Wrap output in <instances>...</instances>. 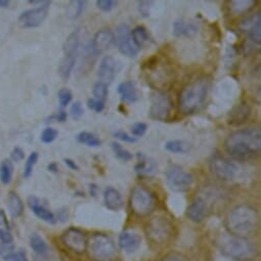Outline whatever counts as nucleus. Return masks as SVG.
<instances>
[{
    "label": "nucleus",
    "instance_id": "a878e982",
    "mask_svg": "<svg viewBox=\"0 0 261 261\" xmlns=\"http://www.w3.org/2000/svg\"><path fill=\"white\" fill-rule=\"evenodd\" d=\"M80 46V31L79 29L72 32L66 39L63 49L65 57H77Z\"/></svg>",
    "mask_w": 261,
    "mask_h": 261
},
{
    "label": "nucleus",
    "instance_id": "423d86ee",
    "mask_svg": "<svg viewBox=\"0 0 261 261\" xmlns=\"http://www.w3.org/2000/svg\"><path fill=\"white\" fill-rule=\"evenodd\" d=\"M129 205L133 213L140 217L151 214L157 205L155 195L146 187L138 185L130 193Z\"/></svg>",
    "mask_w": 261,
    "mask_h": 261
},
{
    "label": "nucleus",
    "instance_id": "603ef678",
    "mask_svg": "<svg viewBox=\"0 0 261 261\" xmlns=\"http://www.w3.org/2000/svg\"><path fill=\"white\" fill-rule=\"evenodd\" d=\"M47 169H48V171H50V172H54V173H57V172H59V166H58V164H57L56 162H53V163L48 164V166H47Z\"/></svg>",
    "mask_w": 261,
    "mask_h": 261
},
{
    "label": "nucleus",
    "instance_id": "5701e85b",
    "mask_svg": "<svg viewBox=\"0 0 261 261\" xmlns=\"http://www.w3.org/2000/svg\"><path fill=\"white\" fill-rule=\"evenodd\" d=\"M138 163L135 166L136 172L140 176H149L153 175L157 171V165L155 161L148 158L143 153H138Z\"/></svg>",
    "mask_w": 261,
    "mask_h": 261
},
{
    "label": "nucleus",
    "instance_id": "bb28decb",
    "mask_svg": "<svg viewBox=\"0 0 261 261\" xmlns=\"http://www.w3.org/2000/svg\"><path fill=\"white\" fill-rule=\"evenodd\" d=\"M8 208L12 217L17 218L20 217L24 212V203L21 197L15 193L10 192L8 196Z\"/></svg>",
    "mask_w": 261,
    "mask_h": 261
},
{
    "label": "nucleus",
    "instance_id": "393cba45",
    "mask_svg": "<svg viewBox=\"0 0 261 261\" xmlns=\"http://www.w3.org/2000/svg\"><path fill=\"white\" fill-rule=\"evenodd\" d=\"M256 6L254 0H231L228 3L229 12L234 16H241L252 11Z\"/></svg>",
    "mask_w": 261,
    "mask_h": 261
},
{
    "label": "nucleus",
    "instance_id": "09e8293b",
    "mask_svg": "<svg viewBox=\"0 0 261 261\" xmlns=\"http://www.w3.org/2000/svg\"><path fill=\"white\" fill-rule=\"evenodd\" d=\"M64 162L67 165V167H69L71 170H79V166L77 165V163L74 160L67 158L64 160Z\"/></svg>",
    "mask_w": 261,
    "mask_h": 261
},
{
    "label": "nucleus",
    "instance_id": "f3484780",
    "mask_svg": "<svg viewBox=\"0 0 261 261\" xmlns=\"http://www.w3.org/2000/svg\"><path fill=\"white\" fill-rule=\"evenodd\" d=\"M208 204L202 197H196L187 210V216L194 222H201L208 214Z\"/></svg>",
    "mask_w": 261,
    "mask_h": 261
},
{
    "label": "nucleus",
    "instance_id": "dca6fc26",
    "mask_svg": "<svg viewBox=\"0 0 261 261\" xmlns=\"http://www.w3.org/2000/svg\"><path fill=\"white\" fill-rule=\"evenodd\" d=\"M114 41H115V35L113 34L112 31L108 29L99 30L94 34L91 40L90 50L92 54L97 56L106 51L108 48H110V46L113 44Z\"/></svg>",
    "mask_w": 261,
    "mask_h": 261
},
{
    "label": "nucleus",
    "instance_id": "a18cd8bd",
    "mask_svg": "<svg viewBox=\"0 0 261 261\" xmlns=\"http://www.w3.org/2000/svg\"><path fill=\"white\" fill-rule=\"evenodd\" d=\"M106 102H103V101H100V100H97V99H95V98H89L88 100H87V107L90 109V110H92V111H94V112H96V113H101L103 110H105V105Z\"/></svg>",
    "mask_w": 261,
    "mask_h": 261
},
{
    "label": "nucleus",
    "instance_id": "ea45409f",
    "mask_svg": "<svg viewBox=\"0 0 261 261\" xmlns=\"http://www.w3.org/2000/svg\"><path fill=\"white\" fill-rule=\"evenodd\" d=\"M148 130V125L144 122H137L132 126V134L133 137L139 139L145 136Z\"/></svg>",
    "mask_w": 261,
    "mask_h": 261
},
{
    "label": "nucleus",
    "instance_id": "7c9ffc66",
    "mask_svg": "<svg viewBox=\"0 0 261 261\" xmlns=\"http://www.w3.org/2000/svg\"><path fill=\"white\" fill-rule=\"evenodd\" d=\"M77 141L80 144H83L87 147L90 148H98L101 146L100 140L93 134L87 133V132H82L77 136Z\"/></svg>",
    "mask_w": 261,
    "mask_h": 261
},
{
    "label": "nucleus",
    "instance_id": "a211bd4d",
    "mask_svg": "<svg viewBox=\"0 0 261 261\" xmlns=\"http://www.w3.org/2000/svg\"><path fill=\"white\" fill-rule=\"evenodd\" d=\"M141 243L142 237L138 232L132 230H126L122 232L118 239L119 247L128 253L137 251L140 248Z\"/></svg>",
    "mask_w": 261,
    "mask_h": 261
},
{
    "label": "nucleus",
    "instance_id": "72a5a7b5",
    "mask_svg": "<svg viewBox=\"0 0 261 261\" xmlns=\"http://www.w3.org/2000/svg\"><path fill=\"white\" fill-rule=\"evenodd\" d=\"M30 246L32 250L39 255H44L47 252V244L37 233L32 234V237L30 238Z\"/></svg>",
    "mask_w": 261,
    "mask_h": 261
},
{
    "label": "nucleus",
    "instance_id": "c9c22d12",
    "mask_svg": "<svg viewBox=\"0 0 261 261\" xmlns=\"http://www.w3.org/2000/svg\"><path fill=\"white\" fill-rule=\"evenodd\" d=\"M93 98L103 101L106 102L107 98H108V94H109V90H108V85L101 83V82H96L93 86Z\"/></svg>",
    "mask_w": 261,
    "mask_h": 261
},
{
    "label": "nucleus",
    "instance_id": "b1692460",
    "mask_svg": "<svg viewBox=\"0 0 261 261\" xmlns=\"http://www.w3.org/2000/svg\"><path fill=\"white\" fill-rule=\"evenodd\" d=\"M118 93L122 100L133 103L139 99V92L136 84L133 81H124L118 85Z\"/></svg>",
    "mask_w": 261,
    "mask_h": 261
},
{
    "label": "nucleus",
    "instance_id": "5fc2aeb1",
    "mask_svg": "<svg viewBox=\"0 0 261 261\" xmlns=\"http://www.w3.org/2000/svg\"><path fill=\"white\" fill-rule=\"evenodd\" d=\"M11 5V2L9 0H0V9H7Z\"/></svg>",
    "mask_w": 261,
    "mask_h": 261
},
{
    "label": "nucleus",
    "instance_id": "2f4dec72",
    "mask_svg": "<svg viewBox=\"0 0 261 261\" xmlns=\"http://www.w3.org/2000/svg\"><path fill=\"white\" fill-rule=\"evenodd\" d=\"M132 36H133V39L135 41V43L141 48L144 44H146L149 39H150V36H149V33H148V30L144 27V26H138L136 27L133 31H132Z\"/></svg>",
    "mask_w": 261,
    "mask_h": 261
},
{
    "label": "nucleus",
    "instance_id": "2eb2a0df",
    "mask_svg": "<svg viewBox=\"0 0 261 261\" xmlns=\"http://www.w3.org/2000/svg\"><path fill=\"white\" fill-rule=\"evenodd\" d=\"M239 29L243 33H247L253 44L260 45L261 43V13L258 12L252 15L239 24Z\"/></svg>",
    "mask_w": 261,
    "mask_h": 261
},
{
    "label": "nucleus",
    "instance_id": "a19ab883",
    "mask_svg": "<svg viewBox=\"0 0 261 261\" xmlns=\"http://www.w3.org/2000/svg\"><path fill=\"white\" fill-rule=\"evenodd\" d=\"M95 5L98 10L105 13H109L116 8L118 3L115 2V0H97V2H95Z\"/></svg>",
    "mask_w": 261,
    "mask_h": 261
},
{
    "label": "nucleus",
    "instance_id": "cd10ccee",
    "mask_svg": "<svg viewBox=\"0 0 261 261\" xmlns=\"http://www.w3.org/2000/svg\"><path fill=\"white\" fill-rule=\"evenodd\" d=\"M76 59H77V57H65L61 61V63L59 65L58 73L62 79L68 80L70 78L72 71L76 64Z\"/></svg>",
    "mask_w": 261,
    "mask_h": 261
},
{
    "label": "nucleus",
    "instance_id": "79ce46f5",
    "mask_svg": "<svg viewBox=\"0 0 261 261\" xmlns=\"http://www.w3.org/2000/svg\"><path fill=\"white\" fill-rule=\"evenodd\" d=\"M154 2H147V0H143V2H139V12L143 18H149L151 14V9Z\"/></svg>",
    "mask_w": 261,
    "mask_h": 261
},
{
    "label": "nucleus",
    "instance_id": "f257e3e1",
    "mask_svg": "<svg viewBox=\"0 0 261 261\" xmlns=\"http://www.w3.org/2000/svg\"><path fill=\"white\" fill-rule=\"evenodd\" d=\"M226 153L237 161L255 160L261 153V132L257 127L239 129L224 142Z\"/></svg>",
    "mask_w": 261,
    "mask_h": 261
},
{
    "label": "nucleus",
    "instance_id": "37998d69",
    "mask_svg": "<svg viewBox=\"0 0 261 261\" xmlns=\"http://www.w3.org/2000/svg\"><path fill=\"white\" fill-rule=\"evenodd\" d=\"M84 114L83 106L80 101H75L70 109V115L74 120H79Z\"/></svg>",
    "mask_w": 261,
    "mask_h": 261
},
{
    "label": "nucleus",
    "instance_id": "7ed1b4c3",
    "mask_svg": "<svg viewBox=\"0 0 261 261\" xmlns=\"http://www.w3.org/2000/svg\"><path fill=\"white\" fill-rule=\"evenodd\" d=\"M210 81L206 77L198 78L186 85L178 96V108L184 115L195 113L206 100Z\"/></svg>",
    "mask_w": 261,
    "mask_h": 261
},
{
    "label": "nucleus",
    "instance_id": "864d4df0",
    "mask_svg": "<svg viewBox=\"0 0 261 261\" xmlns=\"http://www.w3.org/2000/svg\"><path fill=\"white\" fill-rule=\"evenodd\" d=\"M3 225L8 226V220H7V217L4 213V211L0 210V226H3Z\"/></svg>",
    "mask_w": 261,
    "mask_h": 261
},
{
    "label": "nucleus",
    "instance_id": "1a4fd4ad",
    "mask_svg": "<svg viewBox=\"0 0 261 261\" xmlns=\"http://www.w3.org/2000/svg\"><path fill=\"white\" fill-rule=\"evenodd\" d=\"M172 223L163 216H156L152 218L146 227L148 238L155 243H164L172 234Z\"/></svg>",
    "mask_w": 261,
    "mask_h": 261
},
{
    "label": "nucleus",
    "instance_id": "0eeeda50",
    "mask_svg": "<svg viewBox=\"0 0 261 261\" xmlns=\"http://www.w3.org/2000/svg\"><path fill=\"white\" fill-rule=\"evenodd\" d=\"M174 103L171 96L165 91H156L152 94L149 110L150 117L154 120L165 122L171 119Z\"/></svg>",
    "mask_w": 261,
    "mask_h": 261
},
{
    "label": "nucleus",
    "instance_id": "9d476101",
    "mask_svg": "<svg viewBox=\"0 0 261 261\" xmlns=\"http://www.w3.org/2000/svg\"><path fill=\"white\" fill-rule=\"evenodd\" d=\"M211 173L220 180H231L239 173V166L221 155H215L209 163Z\"/></svg>",
    "mask_w": 261,
    "mask_h": 261
},
{
    "label": "nucleus",
    "instance_id": "3c124183",
    "mask_svg": "<svg viewBox=\"0 0 261 261\" xmlns=\"http://www.w3.org/2000/svg\"><path fill=\"white\" fill-rule=\"evenodd\" d=\"M67 117L68 115L65 111H60L56 116H54V118H56V120L59 122H65L67 120Z\"/></svg>",
    "mask_w": 261,
    "mask_h": 261
},
{
    "label": "nucleus",
    "instance_id": "e433bc0d",
    "mask_svg": "<svg viewBox=\"0 0 261 261\" xmlns=\"http://www.w3.org/2000/svg\"><path fill=\"white\" fill-rule=\"evenodd\" d=\"M38 153L37 152H32L29 157L27 158L26 160V164H25V168H24V177L25 178H30L32 173H33V170H34V167L38 161Z\"/></svg>",
    "mask_w": 261,
    "mask_h": 261
},
{
    "label": "nucleus",
    "instance_id": "49530a36",
    "mask_svg": "<svg viewBox=\"0 0 261 261\" xmlns=\"http://www.w3.org/2000/svg\"><path fill=\"white\" fill-rule=\"evenodd\" d=\"M11 157H12V160H13V161H15V162H21V161H23V160L25 159V152H24V150H23L22 148L16 147V148L13 150Z\"/></svg>",
    "mask_w": 261,
    "mask_h": 261
},
{
    "label": "nucleus",
    "instance_id": "aec40b11",
    "mask_svg": "<svg viewBox=\"0 0 261 261\" xmlns=\"http://www.w3.org/2000/svg\"><path fill=\"white\" fill-rule=\"evenodd\" d=\"M173 35L175 37H188L193 38L198 33V26L193 22H187L185 20H176L173 23Z\"/></svg>",
    "mask_w": 261,
    "mask_h": 261
},
{
    "label": "nucleus",
    "instance_id": "c756f323",
    "mask_svg": "<svg viewBox=\"0 0 261 261\" xmlns=\"http://www.w3.org/2000/svg\"><path fill=\"white\" fill-rule=\"evenodd\" d=\"M85 5L86 3L82 2V0H73V2H70L67 7L66 16L71 20L78 19L82 15Z\"/></svg>",
    "mask_w": 261,
    "mask_h": 261
},
{
    "label": "nucleus",
    "instance_id": "58836bf2",
    "mask_svg": "<svg viewBox=\"0 0 261 261\" xmlns=\"http://www.w3.org/2000/svg\"><path fill=\"white\" fill-rule=\"evenodd\" d=\"M58 97H59V101H60L61 107H62V108H66V107L72 101L73 94H72V92H71L70 89H68V88H62V89L59 91Z\"/></svg>",
    "mask_w": 261,
    "mask_h": 261
},
{
    "label": "nucleus",
    "instance_id": "f03ea898",
    "mask_svg": "<svg viewBox=\"0 0 261 261\" xmlns=\"http://www.w3.org/2000/svg\"><path fill=\"white\" fill-rule=\"evenodd\" d=\"M224 225L231 236L246 238L258 226L257 211L250 205H238L226 214Z\"/></svg>",
    "mask_w": 261,
    "mask_h": 261
},
{
    "label": "nucleus",
    "instance_id": "f8f14e48",
    "mask_svg": "<svg viewBox=\"0 0 261 261\" xmlns=\"http://www.w3.org/2000/svg\"><path fill=\"white\" fill-rule=\"evenodd\" d=\"M115 40L119 51L128 58L137 57L141 50V48L135 43L133 39L132 30L125 24L119 25L117 27Z\"/></svg>",
    "mask_w": 261,
    "mask_h": 261
},
{
    "label": "nucleus",
    "instance_id": "9b49d317",
    "mask_svg": "<svg viewBox=\"0 0 261 261\" xmlns=\"http://www.w3.org/2000/svg\"><path fill=\"white\" fill-rule=\"evenodd\" d=\"M50 5L51 2H48L47 0L44 5L40 7H36L34 9H30L23 12L18 19L19 26L24 29L36 28L41 26L47 18Z\"/></svg>",
    "mask_w": 261,
    "mask_h": 261
},
{
    "label": "nucleus",
    "instance_id": "4be33fe9",
    "mask_svg": "<svg viewBox=\"0 0 261 261\" xmlns=\"http://www.w3.org/2000/svg\"><path fill=\"white\" fill-rule=\"evenodd\" d=\"M251 109L247 102H242L238 105L229 114L228 124L232 126H238L245 123L250 117Z\"/></svg>",
    "mask_w": 261,
    "mask_h": 261
},
{
    "label": "nucleus",
    "instance_id": "6ab92c4d",
    "mask_svg": "<svg viewBox=\"0 0 261 261\" xmlns=\"http://www.w3.org/2000/svg\"><path fill=\"white\" fill-rule=\"evenodd\" d=\"M28 205L38 218H40L41 220H43L47 223H50V224L56 223V221H57L56 215L49 209H47L43 204H41V202L38 198H36L34 196L30 197L28 199Z\"/></svg>",
    "mask_w": 261,
    "mask_h": 261
},
{
    "label": "nucleus",
    "instance_id": "4468645a",
    "mask_svg": "<svg viewBox=\"0 0 261 261\" xmlns=\"http://www.w3.org/2000/svg\"><path fill=\"white\" fill-rule=\"evenodd\" d=\"M121 69L120 63L112 56H105L97 69V77H98V82H101L106 85L111 84L118 72Z\"/></svg>",
    "mask_w": 261,
    "mask_h": 261
},
{
    "label": "nucleus",
    "instance_id": "f704fd0d",
    "mask_svg": "<svg viewBox=\"0 0 261 261\" xmlns=\"http://www.w3.org/2000/svg\"><path fill=\"white\" fill-rule=\"evenodd\" d=\"M111 147H112V150H113L115 156H116L118 159H120V160H122V161H124V162H128V161H130V160H133L134 155H133L132 153H130L129 151H127L126 149H124L119 143L113 142V143L111 144Z\"/></svg>",
    "mask_w": 261,
    "mask_h": 261
},
{
    "label": "nucleus",
    "instance_id": "de8ad7c7",
    "mask_svg": "<svg viewBox=\"0 0 261 261\" xmlns=\"http://www.w3.org/2000/svg\"><path fill=\"white\" fill-rule=\"evenodd\" d=\"M0 241H2V243H4V245L13 244L14 237L10 231L0 228Z\"/></svg>",
    "mask_w": 261,
    "mask_h": 261
},
{
    "label": "nucleus",
    "instance_id": "8fccbe9b",
    "mask_svg": "<svg viewBox=\"0 0 261 261\" xmlns=\"http://www.w3.org/2000/svg\"><path fill=\"white\" fill-rule=\"evenodd\" d=\"M162 261H186L184 258H181L180 256L178 255H175V254H170V255H167L165 256Z\"/></svg>",
    "mask_w": 261,
    "mask_h": 261
},
{
    "label": "nucleus",
    "instance_id": "c03bdc74",
    "mask_svg": "<svg viewBox=\"0 0 261 261\" xmlns=\"http://www.w3.org/2000/svg\"><path fill=\"white\" fill-rule=\"evenodd\" d=\"M114 137L118 140H120L121 142L124 143H129V144H134L138 141L137 138L133 137V136H129L127 133L123 132V130H117V132L114 134Z\"/></svg>",
    "mask_w": 261,
    "mask_h": 261
},
{
    "label": "nucleus",
    "instance_id": "4c0bfd02",
    "mask_svg": "<svg viewBox=\"0 0 261 261\" xmlns=\"http://www.w3.org/2000/svg\"><path fill=\"white\" fill-rule=\"evenodd\" d=\"M58 136H59V132L56 128L47 127L42 132L40 140L43 144H51L57 140Z\"/></svg>",
    "mask_w": 261,
    "mask_h": 261
},
{
    "label": "nucleus",
    "instance_id": "ddd939ff",
    "mask_svg": "<svg viewBox=\"0 0 261 261\" xmlns=\"http://www.w3.org/2000/svg\"><path fill=\"white\" fill-rule=\"evenodd\" d=\"M63 244L72 252L82 254L86 251L87 239L85 233L77 227H69L62 234Z\"/></svg>",
    "mask_w": 261,
    "mask_h": 261
},
{
    "label": "nucleus",
    "instance_id": "c85d7f7f",
    "mask_svg": "<svg viewBox=\"0 0 261 261\" xmlns=\"http://www.w3.org/2000/svg\"><path fill=\"white\" fill-rule=\"evenodd\" d=\"M14 174V164L10 159H6L0 164V181L4 185H10L12 182Z\"/></svg>",
    "mask_w": 261,
    "mask_h": 261
},
{
    "label": "nucleus",
    "instance_id": "412c9836",
    "mask_svg": "<svg viewBox=\"0 0 261 261\" xmlns=\"http://www.w3.org/2000/svg\"><path fill=\"white\" fill-rule=\"evenodd\" d=\"M103 202L106 207L112 211H118L124 206V201L121 194L119 193V191L112 187H108L105 190Z\"/></svg>",
    "mask_w": 261,
    "mask_h": 261
},
{
    "label": "nucleus",
    "instance_id": "473e14b6",
    "mask_svg": "<svg viewBox=\"0 0 261 261\" xmlns=\"http://www.w3.org/2000/svg\"><path fill=\"white\" fill-rule=\"evenodd\" d=\"M165 149L173 154H184L190 150V146L184 141H169L165 144Z\"/></svg>",
    "mask_w": 261,
    "mask_h": 261
},
{
    "label": "nucleus",
    "instance_id": "6e6552de",
    "mask_svg": "<svg viewBox=\"0 0 261 261\" xmlns=\"http://www.w3.org/2000/svg\"><path fill=\"white\" fill-rule=\"evenodd\" d=\"M166 182L169 189L173 192L184 193L191 189L194 178L190 172H187L178 165H171L166 173Z\"/></svg>",
    "mask_w": 261,
    "mask_h": 261
},
{
    "label": "nucleus",
    "instance_id": "20e7f679",
    "mask_svg": "<svg viewBox=\"0 0 261 261\" xmlns=\"http://www.w3.org/2000/svg\"><path fill=\"white\" fill-rule=\"evenodd\" d=\"M220 250L226 257L236 261H252L257 256V249L247 238L230 236L220 243Z\"/></svg>",
    "mask_w": 261,
    "mask_h": 261
},
{
    "label": "nucleus",
    "instance_id": "39448f33",
    "mask_svg": "<svg viewBox=\"0 0 261 261\" xmlns=\"http://www.w3.org/2000/svg\"><path fill=\"white\" fill-rule=\"evenodd\" d=\"M86 251L93 261H113L117 256L114 241L101 232L93 233L87 239Z\"/></svg>",
    "mask_w": 261,
    "mask_h": 261
}]
</instances>
